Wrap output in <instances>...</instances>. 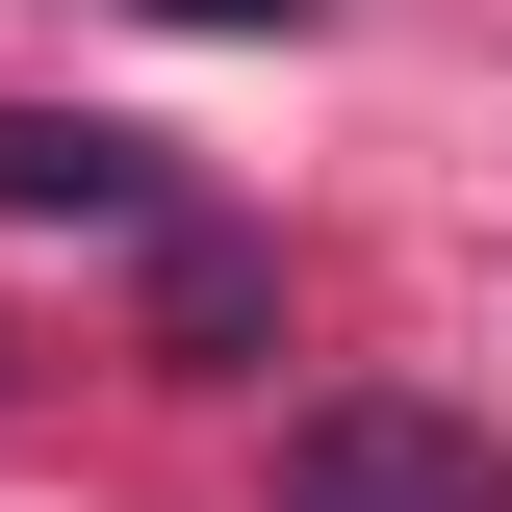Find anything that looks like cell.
Wrapping results in <instances>:
<instances>
[{
    "mask_svg": "<svg viewBox=\"0 0 512 512\" xmlns=\"http://www.w3.org/2000/svg\"><path fill=\"white\" fill-rule=\"evenodd\" d=\"M282 512H487V436L410 410V384H333L308 436H282Z\"/></svg>",
    "mask_w": 512,
    "mask_h": 512,
    "instance_id": "1",
    "label": "cell"
},
{
    "mask_svg": "<svg viewBox=\"0 0 512 512\" xmlns=\"http://www.w3.org/2000/svg\"><path fill=\"white\" fill-rule=\"evenodd\" d=\"M180 26H308V0H180Z\"/></svg>",
    "mask_w": 512,
    "mask_h": 512,
    "instance_id": "3",
    "label": "cell"
},
{
    "mask_svg": "<svg viewBox=\"0 0 512 512\" xmlns=\"http://www.w3.org/2000/svg\"><path fill=\"white\" fill-rule=\"evenodd\" d=\"M0 205H26V231H180L154 128H77V103H0Z\"/></svg>",
    "mask_w": 512,
    "mask_h": 512,
    "instance_id": "2",
    "label": "cell"
}]
</instances>
